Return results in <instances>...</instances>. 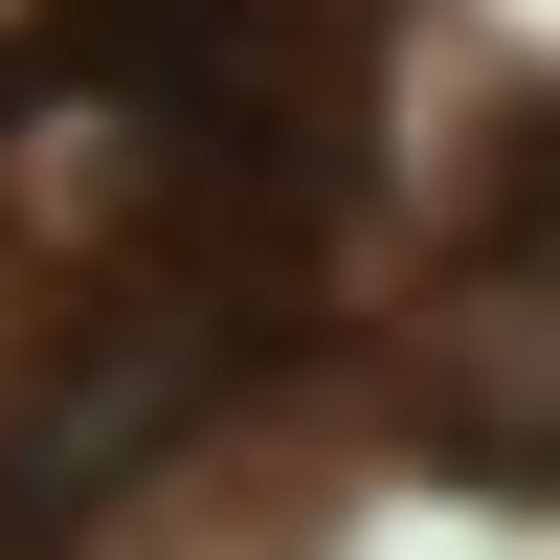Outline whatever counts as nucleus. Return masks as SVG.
I'll use <instances>...</instances> for the list:
<instances>
[{
	"instance_id": "nucleus-1",
	"label": "nucleus",
	"mask_w": 560,
	"mask_h": 560,
	"mask_svg": "<svg viewBox=\"0 0 560 560\" xmlns=\"http://www.w3.org/2000/svg\"><path fill=\"white\" fill-rule=\"evenodd\" d=\"M404 427H427L448 471H493V493H560V158H538V202L427 292V337H404Z\"/></svg>"
}]
</instances>
